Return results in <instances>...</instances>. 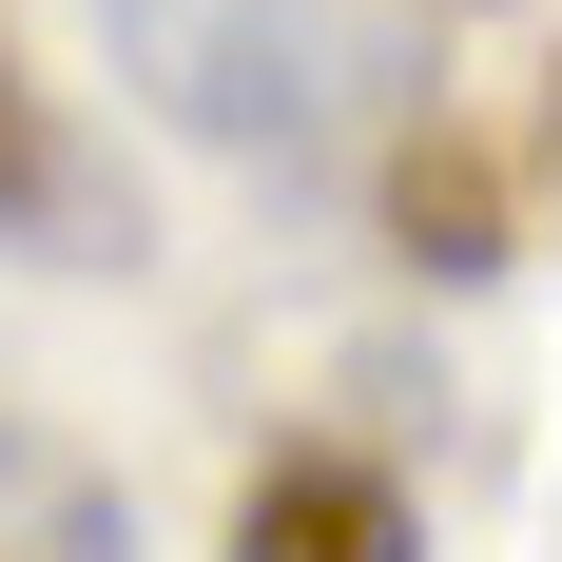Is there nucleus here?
I'll return each instance as SVG.
<instances>
[{
	"mask_svg": "<svg viewBox=\"0 0 562 562\" xmlns=\"http://www.w3.org/2000/svg\"><path fill=\"white\" fill-rule=\"evenodd\" d=\"M116 98L175 116L194 156H311L349 116V20L330 0H98Z\"/></svg>",
	"mask_w": 562,
	"mask_h": 562,
	"instance_id": "f257e3e1",
	"label": "nucleus"
},
{
	"mask_svg": "<svg viewBox=\"0 0 562 562\" xmlns=\"http://www.w3.org/2000/svg\"><path fill=\"white\" fill-rule=\"evenodd\" d=\"M233 562H407V505H389V465H349V447H291L252 505H233Z\"/></svg>",
	"mask_w": 562,
	"mask_h": 562,
	"instance_id": "f03ea898",
	"label": "nucleus"
},
{
	"mask_svg": "<svg viewBox=\"0 0 562 562\" xmlns=\"http://www.w3.org/2000/svg\"><path fill=\"white\" fill-rule=\"evenodd\" d=\"M0 252H98V175H78V136H58V98L0 58Z\"/></svg>",
	"mask_w": 562,
	"mask_h": 562,
	"instance_id": "7ed1b4c3",
	"label": "nucleus"
}]
</instances>
